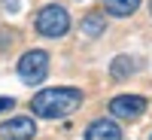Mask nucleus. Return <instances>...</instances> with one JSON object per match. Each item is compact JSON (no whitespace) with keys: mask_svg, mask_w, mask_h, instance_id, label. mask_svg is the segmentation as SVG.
I'll return each instance as SVG.
<instances>
[{"mask_svg":"<svg viewBox=\"0 0 152 140\" xmlns=\"http://www.w3.org/2000/svg\"><path fill=\"white\" fill-rule=\"evenodd\" d=\"M82 104V92L70 85H58V88H43L31 97V110L40 119H67L70 113H76Z\"/></svg>","mask_w":152,"mask_h":140,"instance_id":"obj_1","label":"nucleus"},{"mask_svg":"<svg viewBox=\"0 0 152 140\" xmlns=\"http://www.w3.org/2000/svg\"><path fill=\"white\" fill-rule=\"evenodd\" d=\"M37 31L43 37H64L70 31V15L64 6L58 3H49L40 9V15H37Z\"/></svg>","mask_w":152,"mask_h":140,"instance_id":"obj_2","label":"nucleus"},{"mask_svg":"<svg viewBox=\"0 0 152 140\" xmlns=\"http://www.w3.org/2000/svg\"><path fill=\"white\" fill-rule=\"evenodd\" d=\"M46 73H49V52H43V49H31V52H24L18 58V76H21V82L40 85L46 79Z\"/></svg>","mask_w":152,"mask_h":140,"instance_id":"obj_3","label":"nucleus"},{"mask_svg":"<svg viewBox=\"0 0 152 140\" xmlns=\"http://www.w3.org/2000/svg\"><path fill=\"white\" fill-rule=\"evenodd\" d=\"M110 113L116 119H137L146 113V97L140 95H119L110 100Z\"/></svg>","mask_w":152,"mask_h":140,"instance_id":"obj_4","label":"nucleus"},{"mask_svg":"<svg viewBox=\"0 0 152 140\" xmlns=\"http://www.w3.org/2000/svg\"><path fill=\"white\" fill-rule=\"evenodd\" d=\"M34 134H37V125L31 116H15V119L0 125V137L3 140H31Z\"/></svg>","mask_w":152,"mask_h":140,"instance_id":"obj_5","label":"nucleus"},{"mask_svg":"<svg viewBox=\"0 0 152 140\" xmlns=\"http://www.w3.org/2000/svg\"><path fill=\"white\" fill-rule=\"evenodd\" d=\"M85 140H122V128L113 119H97L85 128Z\"/></svg>","mask_w":152,"mask_h":140,"instance_id":"obj_6","label":"nucleus"},{"mask_svg":"<svg viewBox=\"0 0 152 140\" xmlns=\"http://www.w3.org/2000/svg\"><path fill=\"white\" fill-rule=\"evenodd\" d=\"M104 6H107L110 15H116V18H128L131 12H137L140 0H104Z\"/></svg>","mask_w":152,"mask_h":140,"instance_id":"obj_7","label":"nucleus"},{"mask_svg":"<svg viewBox=\"0 0 152 140\" xmlns=\"http://www.w3.org/2000/svg\"><path fill=\"white\" fill-rule=\"evenodd\" d=\"M110 73H113V79H125V76H131V73H134V58L119 55V58L110 64Z\"/></svg>","mask_w":152,"mask_h":140,"instance_id":"obj_8","label":"nucleus"},{"mask_svg":"<svg viewBox=\"0 0 152 140\" xmlns=\"http://www.w3.org/2000/svg\"><path fill=\"white\" fill-rule=\"evenodd\" d=\"M82 34H88V37L104 34V15H97V12H88V15L82 18Z\"/></svg>","mask_w":152,"mask_h":140,"instance_id":"obj_9","label":"nucleus"},{"mask_svg":"<svg viewBox=\"0 0 152 140\" xmlns=\"http://www.w3.org/2000/svg\"><path fill=\"white\" fill-rule=\"evenodd\" d=\"M15 107V100L12 97H0V113H6V110H12Z\"/></svg>","mask_w":152,"mask_h":140,"instance_id":"obj_10","label":"nucleus"},{"mask_svg":"<svg viewBox=\"0 0 152 140\" xmlns=\"http://www.w3.org/2000/svg\"><path fill=\"white\" fill-rule=\"evenodd\" d=\"M149 12H152V3H149Z\"/></svg>","mask_w":152,"mask_h":140,"instance_id":"obj_11","label":"nucleus"}]
</instances>
